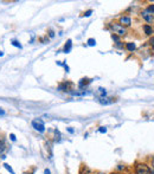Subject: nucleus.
<instances>
[{"instance_id":"nucleus-8","label":"nucleus","mask_w":154,"mask_h":174,"mask_svg":"<svg viewBox=\"0 0 154 174\" xmlns=\"http://www.w3.org/2000/svg\"><path fill=\"white\" fill-rule=\"evenodd\" d=\"M99 101H100V103H101V104H110V103L115 102V99H114V98H108V97L99 98Z\"/></svg>"},{"instance_id":"nucleus-14","label":"nucleus","mask_w":154,"mask_h":174,"mask_svg":"<svg viewBox=\"0 0 154 174\" xmlns=\"http://www.w3.org/2000/svg\"><path fill=\"white\" fill-rule=\"evenodd\" d=\"M4 166H5V168H6V169H7V171H9L10 173H11V174H14V171L12 169V167L10 166V165H9V163H4Z\"/></svg>"},{"instance_id":"nucleus-12","label":"nucleus","mask_w":154,"mask_h":174,"mask_svg":"<svg viewBox=\"0 0 154 174\" xmlns=\"http://www.w3.org/2000/svg\"><path fill=\"white\" fill-rule=\"evenodd\" d=\"M135 44L134 43H126V49L128 50V51H131V52H133L134 50H135Z\"/></svg>"},{"instance_id":"nucleus-24","label":"nucleus","mask_w":154,"mask_h":174,"mask_svg":"<svg viewBox=\"0 0 154 174\" xmlns=\"http://www.w3.org/2000/svg\"><path fill=\"white\" fill-rule=\"evenodd\" d=\"M49 34H50V37H51V38H52V37H55V33H54V31H51V30L49 31Z\"/></svg>"},{"instance_id":"nucleus-28","label":"nucleus","mask_w":154,"mask_h":174,"mask_svg":"<svg viewBox=\"0 0 154 174\" xmlns=\"http://www.w3.org/2000/svg\"><path fill=\"white\" fill-rule=\"evenodd\" d=\"M1 56H4V52H2V51H0V57H1Z\"/></svg>"},{"instance_id":"nucleus-25","label":"nucleus","mask_w":154,"mask_h":174,"mask_svg":"<svg viewBox=\"0 0 154 174\" xmlns=\"http://www.w3.org/2000/svg\"><path fill=\"white\" fill-rule=\"evenodd\" d=\"M44 173H45V174H50V171H49V169L46 168V169H45V171H44Z\"/></svg>"},{"instance_id":"nucleus-16","label":"nucleus","mask_w":154,"mask_h":174,"mask_svg":"<svg viewBox=\"0 0 154 174\" xmlns=\"http://www.w3.org/2000/svg\"><path fill=\"white\" fill-rule=\"evenodd\" d=\"M88 45H90V46L96 45V40H95L94 38H90V39H88Z\"/></svg>"},{"instance_id":"nucleus-4","label":"nucleus","mask_w":154,"mask_h":174,"mask_svg":"<svg viewBox=\"0 0 154 174\" xmlns=\"http://www.w3.org/2000/svg\"><path fill=\"white\" fill-rule=\"evenodd\" d=\"M119 24L127 29V27H129L132 25V19H131L129 16H122V17H120V19H119Z\"/></svg>"},{"instance_id":"nucleus-21","label":"nucleus","mask_w":154,"mask_h":174,"mask_svg":"<svg viewBox=\"0 0 154 174\" xmlns=\"http://www.w3.org/2000/svg\"><path fill=\"white\" fill-rule=\"evenodd\" d=\"M99 131L100 133H106V131H107V128H106V127H101L99 129Z\"/></svg>"},{"instance_id":"nucleus-3","label":"nucleus","mask_w":154,"mask_h":174,"mask_svg":"<svg viewBox=\"0 0 154 174\" xmlns=\"http://www.w3.org/2000/svg\"><path fill=\"white\" fill-rule=\"evenodd\" d=\"M32 127L37 131H39V133H44L45 131L44 123H43V121L39 120V119H36V120L32 121Z\"/></svg>"},{"instance_id":"nucleus-6","label":"nucleus","mask_w":154,"mask_h":174,"mask_svg":"<svg viewBox=\"0 0 154 174\" xmlns=\"http://www.w3.org/2000/svg\"><path fill=\"white\" fill-rule=\"evenodd\" d=\"M71 85V83H69V82H64V83H61L58 88H57V90H59V91H66L69 87Z\"/></svg>"},{"instance_id":"nucleus-11","label":"nucleus","mask_w":154,"mask_h":174,"mask_svg":"<svg viewBox=\"0 0 154 174\" xmlns=\"http://www.w3.org/2000/svg\"><path fill=\"white\" fill-rule=\"evenodd\" d=\"M143 31H145V33L147 36H151L153 33V30H152V27L149 25H143Z\"/></svg>"},{"instance_id":"nucleus-9","label":"nucleus","mask_w":154,"mask_h":174,"mask_svg":"<svg viewBox=\"0 0 154 174\" xmlns=\"http://www.w3.org/2000/svg\"><path fill=\"white\" fill-rule=\"evenodd\" d=\"M106 95H107L106 89H103V88H99V90H97V98L106 97Z\"/></svg>"},{"instance_id":"nucleus-26","label":"nucleus","mask_w":154,"mask_h":174,"mask_svg":"<svg viewBox=\"0 0 154 174\" xmlns=\"http://www.w3.org/2000/svg\"><path fill=\"white\" fill-rule=\"evenodd\" d=\"M152 166H153V167H154V156H153V158H152Z\"/></svg>"},{"instance_id":"nucleus-10","label":"nucleus","mask_w":154,"mask_h":174,"mask_svg":"<svg viewBox=\"0 0 154 174\" xmlns=\"http://www.w3.org/2000/svg\"><path fill=\"white\" fill-rule=\"evenodd\" d=\"M71 47H72V43H71V40L69 39V40L66 42L65 45H64V52H65V54L70 52V51H71Z\"/></svg>"},{"instance_id":"nucleus-17","label":"nucleus","mask_w":154,"mask_h":174,"mask_svg":"<svg viewBox=\"0 0 154 174\" xmlns=\"http://www.w3.org/2000/svg\"><path fill=\"white\" fill-rule=\"evenodd\" d=\"M147 11L149 12L151 14H154V5H149V6L147 7Z\"/></svg>"},{"instance_id":"nucleus-15","label":"nucleus","mask_w":154,"mask_h":174,"mask_svg":"<svg viewBox=\"0 0 154 174\" xmlns=\"http://www.w3.org/2000/svg\"><path fill=\"white\" fill-rule=\"evenodd\" d=\"M12 45H13V46H16V47H19V49H22V45L19 44V42H18L17 39H13V40H12Z\"/></svg>"},{"instance_id":"nucleus-18","label":"nucleus","mask_w":154,"mask_h":174,"mask_svg":"<svg viewBox=\"0 0 154 174\" xmlns=\"http://www.w3.org/2000/svg\"><path fill=\"white\" fill-rule=\"evenodd\" d=\"M111 38H113V40H115V42H120V38H119V36H116V34H111Z\"/></svg>"},{"instance_id":"nucleus-22","label":"nucleus","mask_w":154,"mask_h":174,"mask_svg":"<svg viewBox=\"0 0 154 174\" xmlns=\"http://www.w3.org/2000/svg\"><path fill=\"white\" fill-rule=\"evenodd\" d=\"M10 137H11L12 141H16V140H17V139H16V135H14V134H11V135H10Z\"/></svg>"},{"instance_id":"nucleus-20","label":"nucleus","mask_w":154,"mask_h":174,"mask_svg":"<svg viewBox=\"0 0 154 174\" xmlns=\"http://www.w3.org/2000/svg\"><path fill=\"white\" fill-rule=\"evenodd\" d=\"M149 44H151V46H152V49L154 50V37H152L151 39H149Z\"/></svg>"},{"instance_id":"nucleus-7","label":"nucleus","mask_w":154,"mask_h":174,"mask_svg":"<svg viewBox=\"0 0 154 174\" xmlns=\"http://www.w3.org/2000/svg\"><path fill=\"white\" fill-rule=\"evenodd\" d=\"M6 149V143H5V140L4 139H0V156L1 158H5L4 156V152Z\"/></svg>"},{"instance_id":"nucleus-29","label":"nucleus","mask_w":154,"mask_h":174,"mask_svg":"<svg viewBox=\"0 0 154 174\" xmlns=\"http://www.w3.org/2000/svg\"><path fill=\"white\" fill-rule=\"evenodd\" d=\"M99 174H103V173H99Z\"/></svg>"},{"instance_id":"nucleus-27","label":"nucleus","mask_w":154,"mask_h":174,"mask_svg":"<svg viewBox=\"0 0 154 174\" xmlns=\"http://www.w3.org/2000/svg\"><path fill=\"white\" fill-rule=\"evenodd\" d=\"M110 174H122V173H119V172H113V173H110Z\"/></svg>"},{"instance_id":"nucleus-23","label":"nucleus","mask_w":154,"mask_h":174,"mask_svg":"<svg viewBox=\"0 0 154 174\" xmlns=\"http://www.w3.org/2000/svg\"><path fill=\"white\" fill-rule=\"evenodd\" d=\"M5 115V110L2 108H0V116H4Z\"/></svg>"},{"instance_id":"nucleus-2","label":"nucleus","mask_w":154,"mask_h":174,"mask_svg":"<svg viewBox=\"0 0 154 174\" xmlns=\"http://www.w3.org/2000/svg\"><path fill=\"white\" fill-rule=\"evenodd\" d=\"M135 174H152V171L151 168L146 165V163H136L135 165Z\"/></svg>"},{"instance_id":"nucleus-5","label":"nucleus","mask_w":154,"mask_h":174,"mask_svg":"<svg viewBox=\"0 0 154 174\" xmlns=\"http://www.w3.org/2000/svg\"><path fill=\"white\" fill-rule=\"evenodd\" d=\"M141 17H142L143 19H145L146 22L148 23V24H152V23L154 22L153 14H151V13L147 11V10H145V11L141 12Z\"/></svg>"},{"instance_id":"nucleus-1","label":"nucleus","mask_w":154,"mask_h":174,"mask_svg":"<svg viewBox=\"0 0 154 174\" xmlns=\"http://www.w3.org/2000/svg\"><path fill=\"white\" fill-rule=\"evenodd\" d=\"M109 27H110V30L113 31V34H116V36H119V37H124V36L128 33L127 29H126L124 26L120 25L119 23H110Z\"/></svg>"},{"instance_id":"nucleus-13","label":"nucleus","mask_w":154,"mask_h":174,"mask_svg":"<svg viewBox=\"0 0 154 174\" xmlns=\"http://www.w3.org/2000/svg\"><path fill=\"white\" fill-rule=\"evenodd\" d=\"M89 83H90V81H89L88 78H83V79L79 81L78 85H79V87H84V85H88Z\"/></svg>"},{"instance_id":"nucleus-19","label":"nucleus","mask_w":154,"mask_h":174,"mask_svg":"<svg viewBox=\"0 0 154 174\" xmlns=\"http://www.w3.org/2000/svg\"><path fill=\"white\" fill-rule=\"evenodd\" d=\"M91 13H93V11H91V10H89V11L84 12V14H83V17H89V16H90Z\"/></svg>"}]
</instances>
